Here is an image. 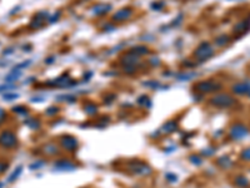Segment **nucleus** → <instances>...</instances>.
Returning a JSON list of instances; mask_svg holds the SVG:
<instances>
[{
  "mask_svg": "<svg viewBox=\"0 0 250 188\" xmlns=\"http://www.w3.org/2000/svg\"><path fill=\"white\" fill-rule=\"evenodd\" d=\"M219 88H220V85H215V83L209 82V80H206V82H201V83H198V84H196V87H195V89H196V90H199L200 93H208V92H213V90L219 89Z\"/></svg>",
  "mask_w": 250,
  "mask_h": 188,
  "instance_id": "20e7f679",
  "label": "nucleus"
},
{
  "mask_svg": "<svg viewBox=\"0 0 250 188\" xmlns=\"http://www.w3.org/2000/svg\"><path fill=\"white\" fill-rule=\"evenodd\" d=\"M13 110H14V112H16V113H20L21 115H24V114L26 113V109H25L24 107H16V108H14Z\"/></svg>",
  "mask_w": 250,
  "mask_h": 188,
  "instance_id": "f3484780",
  "label": "nucleus"
},
{
  "mask_svg": "<svg viewBox=\"0 0 250 188\" xmlns=\"http://www.w3.org/2000/svg\"><path fill=\"white\" fill-rule=\"evenodd\" d=\"M30 64V60H26V61H24V63H21V64H19V65H16L15 68H14V70H19V69H23V68H26L28 65Z\"/></svg>",
  "mask_w": 250,
  "mask_h": 188,
  "instance_id": "2eb2a0df",
  "label": "nucleus"
},
{
  "mask_svg": "<svg viewBox=\"0 0 250 188\" xmlns=\"http://www.w3.org/2000/svg\"><path fill=\"white\" fill-rule=\"evenodd\" d=\"M49 15L45 13H40V14H37L35 15V18H34V20L30 23V28H33V29H38V28H40L41 25H43V23H44V19L45 18H48Z\"/></svg>",
  "mask_w": 250,
  "mask_h": 188,
  "instance_id": "0eeeda50",
  "label": "nucleus"
},
{
  "mask_svg": "<svg viewBox=\"0 0 250 188\" xmlns=\"http://www.w3.org/2000/svg\"><path fill=\"white\" fill-rule=\"evenodd\" d=\"M246 133H248V131L243 127V125H239V124L235 125V127H233V129H231V137L235 138V139H240V138L245 137Z\"/></svg>",
  "mask_w": 250,
  "mask_h": 188,
  "instance_id": "423d86ee",
  "label": "nucleus"
},
{
  "mask_svg": "<svg viewBox=\"0 0 250 188\" xmlns=\"http://www.w3.org/2000/svg\"><path fill=\"white\" fill-rule=\"evenodd\" d=\"M21 169H23L21 167H18V168H16V169H15V171L13 172V174H11V176L9 177V179H8V181H9V182H13V181H14V179H15V178H16V177L19 176V173L21 172Z\"/></svg>",
  "mask_w": 250,
  "mask_h": 188,
  "instance_id": "4468645a",
  "label": "nucleus"
},
{
  "mask_svg": "<svg viewBox=\"0 0 250 188\" xmlns=\"http://www.w3.org/2000/svg\"><path fill=\"white\" fill-rule=\"evenodd\" d=\"M133 53H135V55L140 56V55H146V54H149L150 50H149V48L145 47V45H139V47L133 48Z\"/></svg>",
  "mask_w": 250,
  "mask_h": 188,
  "instance_id": "6e6552de",
  "label": "nucleus"
},
{
  "mask_svg": "<svg viewBox=\"0 0 250 188\" xmlns=\"http://www.w3.org/2000/svg\"><path fill=\"white\" fill-rule=\"evenodd\" d=\"M214 55V49L209 43H201L194 51V56L199 61H205Z\"/></svg>",
  "mask_w": 250,
  "mask_h": 188,
  "instance_id": "f257e3e1",
  "label": "nucleus"
},
{
  "mask_svg": "<svg viewBox=\"0 0 250 188\" xmlns=\"http://www.w3.org/2000/svg\"><path fill=\"white\" fill-rule=\"evenodd\" d=\"M229 37L228 35H220V37H218L216 39H215V43H216V45H219V47H224L225 44H228L229 43Z\"/></svg>",
  "mask_w": 250,
  "mask_h": 188,
  "instance_id": "9b49d317",
  "label": "nucleus"
},
{
  "mask_svg": "<svg viewBox=\"0 0 250 188\" xmlns=\"http://www.w3.org/2000/svg\"><path fill=\"white\" fill-rule=\"evenodd\" d=\"M3 187V183H0V188H2Z\"/></svg>",
  "mask_w": 250,
  "mask_h": 188,
  "instance_id": "412c9836",
  "label": "nucleus"
},
{
  "mask_svg": "<svg viewBox=\"0 0 250 188\" xmlns=\"http://www.w3.org/2000/svg\"><path fill=\"white\" fill-rule=\"evenodd\" d=\"M110 8H111L110 5H97L95 8H94V13H95L97 15H103L106 11H109Z\"/></svg>",
  "mask_w": 250,
  "mask_h": 188,
  "instance_id": "1a4fd4ad",
  "label": "nucleus"
},
{
  "mask_svg": "<svg viewBox=\"0 0 250 188\" xmlns=\"http://www.w3.org/2000/svg\"><path fill=\"white\" fill-rule=\"evenodd\" d=\"M131 15H133V10H131L130 8H124V9L118 10V11L114 14L113 19L116 20V21H124V20H128Z\"/></svg>",
  "mask_w": 250,
  "mask_h": 188,
  "instance_id": "39448f33",
  "label": "nucleus"
},
{
  "mask_svg": "<svg viewBox=\"0 0 250 188\" xmlns=\"http://www.w3.org/2000/svg\"><path fill=\"white\" fill-rule=\"evenodd\" d=\"M19 96L18 94H15V93H5L4 96H3V99H5V101H13V99H16Z\"/></svg>",
  "mask_w": 250,
  "mask_h": 188,
  "instance_id": "ddd939ff",
  "label": "nucleus"
},
{
  "mask_svg": "<svg viewBox=\"0 0 250 188\" xmlns=\"http://www.w3.org/2000/svg\"><path fill=\"white\" fill-rule=\"evenodd\" d=\"M250 28V23L249 21H241V23H239L235 28H234V30L235 31H241V33H244L245 30H248Z\"/></svg>",
  "mask_w": 250,
  "mask_h": 188,
  "instance_id": "9d476101",
  "label": "nucleus"
},
{
  "mask_svg": "<svg viewBox=\"0 0 250 188\" xmlns=\"http://www.w3.org/2000/svg\"><path fill=\"white\" fill-rule=\"evenodd\" d=\"M243 158L246 161H250V148H248L243 152Z\"/></svg>",
  "mask_w": 250,
  "mask_h": 188,
  "instance_id": "dca6fc26",
  "label": "nucleus"
},
{
  "mask_svg": "<svg viewBox=\"0 0 250 188\" xmlns=\"http://www.w3.org/2000/svg\"><path fill=\"white\" fill-rule=\"evenodd\" d=\"M210 103L216 107H230L235 104V99L229 94H216L210 99Z\"/></svg>",
  "mask_w": 250,
  "mask_h": 188,
  "instance_id": "f03ea898",
  "label": "nucleus"
},
{
  "mask_svg": "<svg viewBox=\"0 0 250 188\" xmlns=\"http://www.w3.org/2000/svg\"><path fill=\"white\" fill-rule=\"evenodd\" d=\"M6 168H8L6 163H0V173H2V172H4V171H5Z\"/></svg>",
  "mask_w": 250,
  "mask_h": 188,
  "instance_id": "6ab92c4d",
  "label": "nucleus"
},
{
  "mask_svg": "<svg viewBox=\"0 0 250 188\" xmlns=\"http://www.w3.org/2000/svg\"><path fill=\"white\" fill-rule=\"evenodd\" d=\"M0 144L5 148H14L16 145V138L11 132H3L0 134Z\"/></svg>",
  "mask_w": 250,
  "mask_h": 188,
  "instance_id": "7ed1b4c3",
  "label": "nucleus"
},
{
  "mask_svg": "<svg viewBox=\"0 0 250 188\" xmlns=\"http://www.w3.org/2000/svg\"><path fill=\"white\" fill-rule=\"evenodd\" d=\"M20 77H21V73H20V72H15V70H13V72L5 78V80H8V82H14V80H18Z\"/></svg>",
  "mask_w": 250,
  "mask_h": 188,
  "instance_id": "f8f14e48",
  "label": "nucleus"
},
{
  "mask_svg": "<svg viewBox=\"0 0 250 188\" xmlns=\"http://www.w3.org/2000/svg\"><path fill=\"white\" fill-rule=\"evenodd\" d=\"M13 51V48H9V49H6V50H4V55H8L9 53H11Z\"/></svg>",
  "mask_w": 250,
  "mask_h": 188,
  "instance_id": "aec40b11",
  "label": "nucleus"
},
{
  "mask_svg": "<svg viewBox=\"0 0 250 188\" xmlns=\"http://www.w3.org/2000/svg\"><path fill=\"white\" fill-rule=\"evenodd\" d=\"M5 114H6V113H5V110L0 108V123H2V122H3V119L5 118Z\"/></svg>",
  "mask_w": 250,
  "mask_h": 188,
  "instance_id": "a211bd4d",
  "label": "nucleus"
}]
</instances>
